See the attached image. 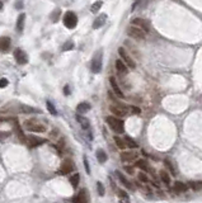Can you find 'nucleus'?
Wrapping results in <instances>:
<instances>
[{"mask_svg":"<svg viewBox=\"0 0 202 203\" xmlns=\"http://www.w3.org/2000/svg\"><path fill=\"white\" fill-rule=\"evenodd\" d=\"M72 169H74V164H72L71 160H64L61 167H60V173L61 174H69L72 172Z\"/></svg>","mask_w":202,"mask_h":203,"instance_id":"obj_12","label":"nucleus"},{"mask_svg":"<svg viewBox=\"0 0 202 203\" xmlns=\"http://www.w3.org/2000/svg\"><path fill=\"white\" fill-rule=\"evenodd\" d=\"M3 7H4V5H3V2L0 0V10H3Z\"/></svg>","mask_w":202,"mask_h":203,"instance_id":"obj_44","label":"nucleus"},{"mask_svg":"<svg viewBox=\"0 0 202 203\" xmlns=\"http://www.w3.org/2000/svg\"><path fill=\"white\" fill-rule=\"evenodd\" d=\"M102 5H103V2H102V0H98V2H96L93 5H91V8H90L91 13H97V12H99V9L102 8Z\"/></svg>","mask_w":202,"mask_h":203,"instance_id":"obj_29","label":"nucleus"},{"mask_svg":"<svg viewBox=\"0 0 202 203\" xmlns=\"http://www.w3.org/2000/svg\"><path fill=\"white\" fill-rule=\"evenodd\" d=\"M76 119L80 122V124H81V127L84 128V130H88L89 128V121L86 119V118H84V117H81V116H76Z\"/></svg>","mask_w":202,"mask_h":203,"instance_id":"obj_27","label":"nucleus"},{"mask_svg":"<svg viewBox=\"0 0 202 203\" xmlns=\"http://www.w3.org/2000/svg\"><path fill=\"white\" fill-rule=\"evenodd\" d=\"M117 193H118V197H120V198H122L123 201H128V196L126 194V192H123V191L118 189V191H117Z\"/></svg>","mask_w":202,"mask_h":203,"instance_id":"obj_37","label":"nucleus"},{"mask_svg":"<svg viewBox=\"0 0 202 203\" xmlns=\"http://www.w3.org/2000/svg\"><path fill=\"white\" fill-rule=\"evenodd\" d=\"M135 168L137 169H141V170H148V162L142 159H139V160H135Z\"/></svg>","mask_w":202,"mask_h":203,"instance_id":"obj_23","label":"nucleus"},{"mask_svg":"<svg viewBox=\"0 0 202 203\" xmlns=\"http://www.w3.org/2000/svg\"><path fill=\"white\" fill-rule=\"evenodd\" d=\"M106 21H107V15L106 14H101L97 19L94 21V23H93V28L94 29H98V28H101L104 23H106Z\"/></svg>","mask_w":202,"mask_h":203,"instance_id":"obj_16","label":"nucleus"},{"mask_svg":"<svg viewBox=\"0 0 202 203\" xmlns=\"http://www.w3.org/2000/svg\"><path fill=\"white\" fill-rule=\"evenodd\" d=\"M59 14H60V10H55V14L52 13L51 14V19L55 22V21H57V17H59Z\"/></svg>","mask_w":202,"mask_h":203,"instance_id":"obj_40","label":"nucleus"},{"mask_svg":"<svg viewBox=\"0 0 202 203\" xmlns=\"http://www.w3.org/2000/svg\"><path fill=\"white\" fill-rule=\"evenodd\" d=\"M139 180L142 183H149V176L141 172V173H139Z\"/></svg>","mask_w":202,"mask_h":203,"instance_id":"obj_33","label":"nucleus"},{"mask_svg":"<svg viewBox=\"0 0 202 203\" xmlns=\"http://www.w3.org/2000/svg\"><path fill=\"white\" fill-rule=\"evenodd\" d=\"M26 142L31 146V147H36V146H40L45 142H47L46 138H42V137H37V136H28L26 138Z\"/></svg>","mask_w":202,"mask_h":203,"instance_id":"obj_9","label":"nucleus"},{"mask_svg":"<svg viewBox=\"0 0 202 203\" xmlns=\"http://www.w3.org/2000/svg\"><path fill=\"white\" fill-rule=\"evenodd\" d=\"M89 109H90V104L86 103V102H83V103H79V104H78V107H76V112L80 113V114H84V113L88 112Z\"/></svg>","mask_w":202,"mask_h":203,"instance_id":"obj_20","label":"nucleus"},{"mask_svg":"<svg viewBox=\"0 0 202 203\" xmlns=\"http://www.w3.org/2000/svg\"><path fill=\"white\" fill-rule=\"evenodd\" d=\"M159 175H160V179L163 180V183L167 184V186H169V184H170V175L167 172H164V170H161L159 173Z\"/></svg>","mask_w":202,"mask_h":203,"instance_id":"obj_25","label":"nucleus"},{"mask_svg":"<svg viewBox=\"0 0 202 203\" xmlns=\"http://www.w3.org/2000/svg\"><path fill=\"white\" fill-rule=\"evenodd\" d=\"M14 57L17 60V62L19 64V65H26L28 62V56H27V53L21 50V48H17L14 51Z\"/></svg>","mask_w":202,"mask_h":203,"instance_id":"obj_7","label":"nucleus"},{"mask_svg":"<svg viewBox=\"0 0 202 203\" xmlns=\"http://www.w3.org/2000/svg\"><path fill=\"white\" fill-rule=\"evenodd\" d=\"M96 155H97L98 161H99V162H102V164H103V162H106V161H107V159H108V157H107V154H106V152H104V150H102V149L97 150V154H96Z\"/></svg>","mask_w":202,"mask_h":203,"instance_id":"obj_26","label":"nucleus"},{"mask_svg":"<svg viewBox=\"0 0 202 203\" xmlns=\"http://www.w3.org/2000/svg\"><path fill=\"white\" fill-rule=\"evenodd\" d=\"M84 165H85V169H86V173L89 174L90 173V169H89V164H88V159L84 157Z\"/></svg>","mask_w":202,"mask_h":203,"instance_id":"obj_41","label":"nucleus"},{"mask_svg":"<svg viewBox=\"0 0 202 203\" xmlns=\"http://www.w3.org/2000/svg\"><path fill=\"white\" fill-rule=\"evenodd\" d=\"M128 109L132 112V114H140L141 113V109L139 107H135V105H131V107H128Z\"/></svg>","mask_w":202,"mask_h":203,"instance_id":"obj_36","label":"nucleus"},{"mask_svg":"<svg viewBox=\"0 0 202 203\" xmlns=\"http://www.w3.org/2000/svg\"><path fill=\"white\" fill-rule=\"evenodd\" d=\"M47 109L50 110V113H51V114H53V116H56V114H57V110H56V108H55V107L52 105V103H51V102H47Z\"/></svg>","mask_w":202,"mask_h":203,"instance_id":"obj_32","label":"nucleus"},{"mask_svg":"<svg viewBox=\"0 0 202 203\" xmlns=\"http://www.w3.org/2000/svg\"><path fill=\"white\" fill-rule=\"evenodd\" d=\"M9 85V80L8 79H0V89L7 88Z\"/></svg>","mask_w":202,"mask_h":203,"instance_id":"obj_38","label":"nucleus"},{"mask_svg":"<svg viewBox=\"0 0 202 203\" xmlns=\"http://www.w3.org/2000/svg\"><path fill=\"white\" fill-rule=\"evenodd\" d=\"M91 70L94 74L101 72L102 70V53H98L97 56L93 59V64H91Z\"/></svg>","mask_w":202,"mask_h":203,"instance_id":"obj_11","label":"nucleus"},{"mask_svg":"<svg viewBox=\"0 0 202 203\" xmlns=\"http://www.w3.org/2000/svg\"><path fill=\"white\" fill-rule=\"evenodd\" d=\"M72 201H74V202H78V203H84V202H88L86 191H85V189H81L76 197H74V198H72Z\"/></svg>","mask_w":202,"mask_h":203,"instance_id":"obj_18","label":"nucleus"},{"mask_svg":"<svg viewBox=\"0 0 202 203\" xmlns=\"http://www.w3.org/2000/svg\"><path fill=\"white\" fill-rule=\"evenodd\" d=\"M64 24L69 29L75 28L76 24H78V17H76V14L74 12H67L64 15Z\"/></svg>","mask_w":202,"mask_h":203,"instance_id":"obj_3","label":"nucleus"},{"mask_svg":"<svg viewBox=\"0 0 202 203\" xmlns=\"http://www.w3.org/2000/svg\"><path fill=\"white\" fill-rule=\"evenodd\" d=\"M127 109L128 108H126V107H123L121 104H116V105H111V107H109L111 113H113L118 118H122V117H125L127 114Z\"/></svg>","mask_w":202,"mask_h":203,"instance_id":"obj_6","label":"nucleus"},{"mask_svg":"<svg viewBox=\"0 0 202 203\" xmlns=\"http://www.w3.org/2000/svg\"><path fill=\"white\" fill-rule=\"evenodd\" d=\"M125 142H126V146H128L130 149H136L137 147V143H136V141L134 140V138H131L130 136H125Z\"/></svg>","mask_w":202,"mask_h":203,"instance_id":"obj_24","label":"nucleus"},{"mask_svg":"<svg viewBox=\"0 0 202 203\" xmlns=\"http://www.w3.org/2000/svg\"><path fill=\"white\" fill-rule=\"evenodd\" d=\"M165 162V167H167L169 170H170V173H172V175H175V170H174V168H173V165L170 164V161H168V160H165L164 161Z\"/></svg>","mask_w":202,"mask_h":203,"instance_id":"obj_35","label":"nucleus"},{"mask_svg":"<svg viewBox=\"0 0 202 203\" xmlns=\"http://www.w3.org/2000/svg\"><path fill=\"white\" fill-rule=\"evenodd\" d=\"M173 188L175 192H179V193H183V192H187L188 191V186L185 183H182V181H175L173 184Z\"/></svg>","mask_w":202,"mask_h":203,"instance_id":"obj_17","label":"nucleus"},{"mask_svg":"<svg viewBox=\"0 0 202 203\" xmlns=\"http://www.w3.org/2000/svg\"><path fill=\"white\" fill-rule=\"evenodd\" d=\"M109 83H111V86H112V89H113V93H115L117 97L123 98V93H122V90H121V88H120V85H118L116 78H115V76H111V78H109Z\"/></svg>","mask_w":202,"mask_h":203,"instance_id":"obj_13","label":"nucleus"},{"mask_svg":"<svg viewBox=\"0 0 202 203\" xmlns=\"http://www.w3.org/2000/svg\"><path fill=\"white\" fill-rule=\"evenodd\" d=\"M125 172L126 173H128V174H135V170H134V168L132 167H127V165H126V167H125Z\"/></svg>","mask_w":202,"mask_h":203,"instance_id":"obj_39","label":"nucleus"},{"mask_svg":"<svg viewBox=\"0 0 202 203\" xmlns=\"http://www.w3.org/2000/svg\"><path fill=\"white\" fill-rule=\"evenodd\" d=\"M9 47H10V38L9 37H5V36L0 37V51L5 52L9 50Z\"/></svg>","mask_w":202,"mask_h":203,"instance_id":"obj_15","label":"nucleus"},{"mask_svg":"<svg viewBox=\"0 0 202 203\" xmlns=\"http://www.w3.org/2000/svg\"><path fill=\"white\" fill-rule=\"evenodd\" d=\"M116 174H117V176H118L120 181H121V183L123 184V186H125L126 188H128V189H132V188H134V187L131 186V183H130V181L127 180V178H126V176H125L123 174H121L120 172H116Z\"/></svg>","mask_w":202,"mask_h":203,"instance_id":"obj_21","label":"nucleus"},{"mask_svg":"<svg viewBox=\"0 0 202 203\" xmlns=\"http://www.w3.org/2000/svg\"><path fill=\"white\" fill-rule=\"evenodd\" d=\"M19 112L21 113H24V114H31V113H34V112H38L36 108H32L29 105H21L19 107Z\"/></svg>","mask_w":202,"mask_h":203,"instance_id":"obj_22","label":"nucleus"},{"mask_svg":"<svg viewBox=\"0 0 202 203\" xmlns=\"http://www.w3.org/2000/svg\"><path fill=\"white\" fill-rule=\"evenodd\" d=\"M127 34L130 36L131 38L137 40V41H142V40H145V37H146V32L142 28L136 27L134 24H131L130 27L127 28Z\"/></svg>","mask_w":202,"mask_h":203,"instance_id":"obj_2","label":"nucleus"},{"mask_svg":"<svg viewBox=\"0 0 202 203\" xmlns=\"http://www.w3.org/2000/svg\"><path fill=\"white\" fill-rule=\"evenodd\" d=\"M24 21H26V14L24 13L19 14V17H18V19H17V29H18V32H23V29H24Z\"/></svg>","mask_w":202,"mask_h":203,"instance_id":"obj_19","label":"nucleus"},{"mask_svg":"<svg viewBox=\"0 0 202 203\" xmlns=\"http://www.w3.org/2000/svg\"><path fill=\"white\" fill-rule=\"evenodd\" d=\"M188 184L193 191H201L202 189V181H191Z\"/></svg>","mask_w":202,"mask_h":203,"instance_id":"obj_31","label":"nucleus"},{"mask_svg":"<svg viewBox=\"0 0 202 203\" xmlns=\"http://www.w3.org/2000/svg\"><path fill=\"white\" fill-rule=\"evenodd\" d=\"M26 128L29 132H45L46 131V127L42 123H38L36 121H27Z\"/></svg>","mask_w":202,"mask_h":203,"instance_id":"obj_4","label":"nucleus"},{"mask_svg":"<svg viewBox=\"0 0 202 203\" xmlns=\"http://www.w3.org/2000/svg\"><path fill=\"white\" fill-rule=\"evenodd\" d=\"M115 142H116L117 147H120V149H122V150L126 147V142H125V140H122V138L118 137V136H115Z\"/></svg>","mask_w":202,"mask_h":203,"instance_id":"obj_30","label":"nucleus"},{"mask_svg":"<svg viewBox=\"0 0 202 203\" xmlns=\"http://www.w3.org/2000/svg\"><path fill=\"white\" fill-rule=\"evenodd\" d=\"M71 47H72V43H71V42H69V43H67V45L64 47V51H66V50H69V48H71Z\"/></svg>","mask_w":202,"mask_h":203,"instance_id":"obj_42","label":"nucleus"},{"mask_svg":"<svg viewBox=\"0 0 202 203\" xmlns=\"http://www.w3.org/2000/svg\"><path fill=\"white\" fill-rule=\"evenodd\" d=\"M97 189H98V193H99V196H104V187H103V184L101 183V181H98L97 183Z\"/></svg>","mask_w":202,"mask_h":203,"instance_id":"obj_34","label":"nucleus"},{"mask_svg":"<svg viewBox=\"0 0 202 203\" xmlns=\"http://www.w3.org/2000/svg\"><path fill=\"white\" fill-rule=\"evenodd\" d=\"M106 122L108 123V126L111 127V130L115 131L116 133H123L125 132V124L123 122L116 117V116H108L106 118Z\"/></svg>","mask_w":202,"mask_h":203,"instance_id":"obj_1","label":"nucleus"},{"mask_svg":"<svg viewBox=\"0 0 202 203\" xmlns=\"http://www.w3.org/2000/svg\"><path fill=\"white\" fill-rule=\"evenodd\" d=\"M131 24H134V26H136V27H140V28H142L146 33H148L149 31H150V26H149V23L146 22L145 19H142V18H134V19L131 21Z\"/></svg>","mask_w":202,"mask_h":203,"instance_id":"obj_10","label":"nucleus"},{"mask_svg":"<svg viewBox=\"0 0 202 203\" xmlns=\"http://www.w3.org/2000/svg\"><path fill=\"white\" fill-rule=\"evenodd\" d=\"M118 53H120V56H121L122 61H123L128 67H130V69H135V67H136L135 61L131 59V56L126 52V50H125L123 47H120V48H118Z\"/></svg>","mask_w":202,"mask_h":203,"instance_id":"obj_5","label":"nucleus"},{"mask_svg":"<svg viewBox=\"0 0 202 203\" xmlns=\"http://www.w3.org/2000/svg\"><path fill=\"white\" fill-rule=\"evenodd\" d=\"M116 70L118 71V74H121V75H126V74L128 72V66L121 59V60L116 61Z\"/></svg>","mask_w":202,"mask_h":203,"instance_id":"obj_14","label":"nucleus"},{"mask_svg":"<svg viewBox=\"0 0 202 203\" xmlns=\"http://www.w3.org/2000/svg\"><path fill=\"white\" fill-rule=\"evenodd\" d=\"M79 180H80V175L79 174H74L71 178H70V183H71V186L76 188L78 187V184H79Z\"/></svg>","mask_w":202,"mask_h":203,"instance_id":"obj_28","label":"nucleus"},{"mask_svg":"<svg viewBox=\"0 0 202 203\" xmlns=\"http://www.w3.org/2000/svg\"><path fill=\"white\" fill-rule=\"evenodd\" d=\"M120 156H121V160L123 162H132V161L137 160L139 154L136 151H123V152H121Z\"/></svg>","mask_w":202,"mask_h":203,"instance_id":"obj_8","label":"nucleus"},{"mask_svg":"<svg viewBox=\"0 0 202 203\" xmlns=\"http://www.w3.org/2000/svg\"><path fill=\"white\" fill-rule=\"evenodd\" d=\"M65 94H66V95L70 94V93H69V88H67V86H65Z\"/></svg>","mask_w":202,"mask_h":203,"instance_id":"obj_43","label":"nucleus"}]
</instances>
